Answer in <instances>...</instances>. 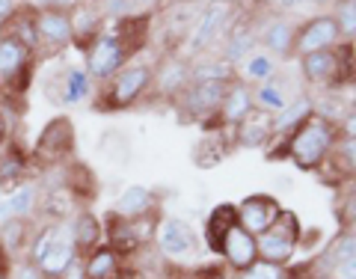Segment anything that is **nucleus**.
<instances>
[{"instance_id":"nucleus-1","label":"nucleus","mask_w":356,"mask_h":279,"mask_svg":"<svg viewBox=\"0 0 356 279\" xmlns=\"http://www.w3.org/2000/svg\"><path fill=\"white\" fill-rule=\"evenodd\" d=\"M146 42H149V15L116 18L113 24L102 30V36L89 45L83 69L89 72L92 81L107 83L116 72H122L137 57Z\"/></svg>"},{"instance_id":"nucleus-2","label":"nucleus","mask_w":356,"mask_h":279,"mask_svg":"<svg viewBox=\"0 0 356 279\" xmlns=\"http://www.w3.org/2000/svg\"><path fill=\"white\" fill-rule=\"evenodd\" d=\"M336 140H339V125H332V122L321 116H312L288 137V158L306 173L321 170V164L330 158Z\"/></svg>"},{"instance_id":"nucleus-3","label":"nucleus","mask_w":356,"mask_h":279,"mask_svg":"<svg viewBox=\"0 0 356 279\" xmlns=\"http://www.w3.org/2000/svg\"><path fill=\"white\" fill-rule=\"evenodd\" d=\"M154 83V69L149 63H128L95 93L98 110H125L134 107Z\"/></svg>"},{"instance_id":"nucleus-4","label":"nucleus","mask_w":356,"mask_h":279,"mask_svg":"<svg viewBox=\"0 0 356 279\" xmlns=\"http://www.w3.org/2000/svg\"><path fill=\"white\" fill-rule=\"evenodd\" d=\"M238 18V3L235 0H208L199 13L193 30L187 33V45H184V54H199L211 48L217 39L226 36V30L232 27V21Z\"/></svg>"},{"instance_id":"nucleus-5","label":"nucleus","mask_w":356,"mask_h":279,"mask_svg":"<svg viewBox=\"0 0 356 279\" xmlns=\"http://www.w3.org/2000/svg\"><path fill=\"white\" fill-rule=\"evenodd\" d=\"M33 51L27 45H21L15 36L0 33V83L6 86V93L18 98L30 89L33 77Z\"/></svg>"},{"instance_id":"nucleus-6","label":"nucleus","mask_w":356,"mask_h":279,"mask_svg":"<svg viewBox=\"0 0 356 279\" xmlns=\"http://www.w3.org/2000/svg\"><path fill=\"white\" fill-rule=\"evenodd\" d=\"M255 241H259V259L285 267L294 259V250H297V241H300V220L291 214V211H282L280 220H276L267 232L255 235Z\"/></svg>"},{"instance_id":"nucleus-7","label":"nucleus","mask_w":356,"mask_h":279,"mask_svg":"<svg viewBox=\"0 0 356 279\" xmlns=\"http://www.w3.org/2000/svg\"><path fill=\"white\" fill-rule=\"evenodd\" d=\"M158 250L163 259L170 262H193L196 253H199V238L196 232L187 226L184 220H175V217H166L158 223Z\"/></svg>"},{"instance_id":"nucleus-8","label":"nucleus","mask_w":356,"mask_h":279,"mask_svg":"<svg viewBox=\"0 0 356 279\" xmlns=\"http://www.w3.org/2000/svg\"><path fill=\"white\" fill-rule=\"evenodd\" d=\"M74 152V125L69 116H54L48 125L42 128L33 158H39L42 164H63L65 158H72Z\"/></svg>"},{"instance_id":"nucleus-9","label":"nucleus","mask_w":356,"mask_h":279,"mask_svg":"<svg viewBox=\"0 0 356 279\" xmlns=\"http://www.w3.org/2000/svg\"><path fill=\"white\" fill-rule=\"evenodd\" d=\"M36 30H39V54L42 57H48V54H60L63 48L74 45L72 13H63V9L39 6Z\"/></svg>"},{"instance_id":"nucleus-10","label":"nucleus","mask_w":356,"mask_h":279,"mask_svg":"<svg viewBox=\"0 0 356 279\" xmlns=\"http://www.w3.org/2000/svg\"><path fill=\"white\" fill-rule=\"evenodd\" d=\"M339 39H341V33H339L336 18L332 15H315L297 30L294 51L300 54V57H306V54H318V51H330V48H336L339 45Z\"/></svg>"},{"instance_id":"nucleus-11","label":"nucleus","mask_w":356,"mask_h":279,"mask_svg":"<svg viewBox=\"0 0 356 279\" xmlns=\"http://www.w3.org/2000/svg\"><path fill=\"white\" fill-rule=\"evenodd\" d=\"M235 214H238V226L252 232V235H261L273 226L276 220L282 214V205L276 202L273 196L267 193H255V196H247L241 205H235Z\"/></svg>"},{"instance_id":"nucleus-12","label":"nucleus","mask_w":356,"mask_h":279,"mask_svg":"<svg viewBox=\"0 0 356 279\" xmlns=\"http://www.w3.org/2000/svg\"><path fill=\"white\" fill-rule=\"evenodd\" d=\"M81 259V250H77V244L72 238V229H69V220L57 223V235H54V244L48 247V253L39 259V271L44 276H63L69 267Z\"/></svg>"},{"instance_id":"nucleus-13","label":"nucleus","mask_w":356,"mask_h":279,"mask_svg":"<svg viewBox=\"0 0 356 279\" xmlns=\"http://www.w3.org/2000/svg\"><path fill=\"white\" fill-rule=\"evenodd\" d=\"M95 81L89 77V72L83 65H69V69H63V74L57 81L51 83V98L54 102H60L65 107H74V104H83L89 98L95 95Z\"/></svg>"},{"instance_id":"nucleus-14","label":"nucleus","mask_w":356,"mask_h":279,"mask_svg":"<svg viewBox=\"0 0 356 279\" xmlns=\"http://www.w3.org/2000/svg\"><path fill=\"white\" fill-rule=\"evenodd\" d=\"M226 89H229V83H220V81H193L178 98L184 102L187 113H193V119L205 122L211 113H217L220 110Z\"/></svg>"},{"instance_id":"nucleus-15","label":"nucleus","mask_w":356,"mask_h":279,"mask_svg":"<svg viewBox=\"0 0 356 279\" xmlns=\"http://www.w3.org/2000/svg\"><path fill=\"white\" fill-rule=\"evenodd\" d=\"M220 255L229 262V267H235V271H247L250 264L259 262V241H255L252 232L241 229L238 223L226 232V238H222V247H220Z\"/></svg>"},{"instance_id":"nucleus-16","label":"nucleus","mask_w":356,"mask_h":279,"mask_svg":"<svg viewBox=\"0 0 356 279\" xmlns=\"http://www.w3.org/2000/svg\"><path fill=\"white\" fill-rule=\"evenodd\" d=\"M300 63H303L300 65V69H303V77L315 86H336L344 77V65H341V57L336 54V48L306 54V57H300Z\"/></svg>"},{"instance_id":"nucleus-17","label":"nucleus","mask_w":356,"mask_h":279,"mask_svg":"<svg viewBox=\"0 0 356 279\" xmlns=\"http://www.w3.org/2000/svg\"><path fill=\"white\" fill-rule=\"evenodd\" d=\"M259 36V48H264L267 54H273L276 60L291 57L294 54V39H297V27L282 15H273L264 21V27L255 33Z\"/></svg>"},{"instance_id":"nucleus-18","label":"nucleus","mask_w":356,"mask_h":279,"mask_svg":"<svg viewBox=\"0 0 356 279\" xmlns=\"http://www.w3.org/2000/svg\"><path fill=\"white\" fill-rule=\"evenodd\" d=\"M191 83H193L191 63H187L181 54L166 57L158 69H154V89H158L161 95H166V98H178Z\"/></svg>"},{"instance_id":"nucleus-19","label":"nucleus","mask_w":356,"mask_h":279,"mask_svg":"<svg viewBox=\"0 0 356 279\" xmlns=\"http://www.w3.org/2000/svg\"><path fill=\"white\" fill-rule=\"evenodd\" d=\"M259 48V36H255V30L250 27V18L238 15L232 21V27L226 30V36H222V48H220V57L229 60L232 65H238L247 54H252Z\"/></svg>"},{"instance_id":"nucleus-20","label":"nucleus","mask_w":356,"mask_h":279,"mask_svg":"<svg viewBox=\"0 0 356 279\" xmlns=\"http://www.w3.org/2000/svg\"><path fill=\"white\" fill-rule=\"evenodd\" d=\"M252 110H255V104H252V89H250V83L232 81L229 89H226V95H222V104L217 110V116H220L222 125L238 128L241 122L252 113Z\"/></svg>"},{"instance_id":"nucleus-21","label":"nucleus","mask_w":356,"mask_h":279,"mask_svg":"<svg viewBox=\"0 0 356 279\" xmlns=\"http://www.w3.org/2000/svg\"><path fill=\"white\" fill-rule=\"evenodd\" d=\"M294 93H291V83L285 81V77L280 74H273L270 81H264L259 83V89H252V104L255 110H261V113L267 116H276V113H282V110L294 102Z\"/></svg>"},{"instance_id":"nucleus-22","label":"nucleus","mask_w":356,"mask_h":279,"mask_svg":"<svg viewBox=\"0 0 356 279\" xmlns=\"http://www.w3.org/2000/svg\"><path fill=\"white\" fill-rule=\"evenodd\" d=\"M39 214V184L36 182H24L6 191V199H3V214H0V223L3 220H33Z\"/></svg>"},{"instance_id":"nucleus-23","label":"nucleus","mask_w":356,"mask_h":279,"mask_svg":"<svg viewBox=\"0 0 356 279\" xmlns=\"http://www.w3.org/2000/svg\"><path fill=\"white\" fill-rule=\"evenodd\" d=\"M30 158L21 152L18 143H9V146L0 152V187L3 191H13V187L30 182Z\"/></svg>"},{"instance_id":"nucleus-24","label":"nucleus","mask_w":356,"mask_h":279,"mask_svg":"<svg viewBox=\"0 0 356 279\" xmlns=\"http://www.w3.org/2000/svg\"><path fill=\"white\" fill-rule=\"evenodd\" d=\"M72 24H74V45L81 51H89V45L102 36V30L107 27V18L98 13L95 3H83L72 13Z\"/></svg>"},{"instance_id":"nucleus-25","label":"nucleus","mask_w":356,"mask_h":279,"mask_svg":"<svg viewBox=\"0 0 356 279\" xmlns=\"http://www.w3.org/2000/svg\"><path fill=\"white\" fill-rule=\"evenodd\" d=\"M315 116V104L306 95H297L282 113L270 116V137H291V134L303 125L306 119Z\"/></svg>"},{"instance_id":"nucleus-26","label":"nucleus","mask_w":356,"mask_h":279,"mask_svg":"<svg viewBox=\"0 0 356 279\" xmlns=\"http://www.w3.org/2000/svg\"><path fill=\"white\" fill-rule=\"evenodd\" d=\"M86 279H119L122 273V253H116L110 244H98L83 259Z\"/></svg>"},{"instance_id":"nucleus-27","label":"nucleus","mask_w":356,"mask_h":279,"mask_svg":"<svg viewBox=\"0 0 356 279\" xmlns=\"http://www.w3.org/2000/svg\"><path fill=\"white\" fill-rule=\"evenodd\" d=\"M235 72H238V81H243V83H264L280 72V60H276L273 54H267L264 48H255L235 65Z\"/></svg>"},{"instance_id":"nucleus-28","label":"nucleus","mask_w":356,"mask_h":279,"mask_svg":"<svg viewBox=\"0 0 356 279\" xmlns=\"http://www.w3.org/2000/svg\"><path fill=\"white\" fill-rule=\"evenodd\" d=\"M30 238H33V220H3L0 223V247L9 255L13 262H18L21 255H27L30 247Z\"/></svg>"},{"instance_id":"nucleus-29","label":"nucleus","mask_w":356,"mask_h":279,"mask_svg":"<svg viewBox=\"0 0 356 279\" xmlns=\"http://www.w3.org/2000/svg\"><path fill=\"white\" fill-rule=\"evenodd\" d=\"M154 205H158V199L149 187L143 184H131L125 187V193L116 199V214L125 217V220H137V217H146V214H154Z\"/></svg>"},{"instance_id":"nucleus-30","label":"nucleus","mask_w":356,"mask_h":279,"mask_svg":"<svg viewBox=\"0 0 356 279\" xmlns=\"http://www.w3.org/2000/svg\"><path fill=\"white\" fill-rule=\"evenodd\" d=\"M69 229H72V238H74V244H77V250L81 253L95 250L98 244H102V238H104V226L95 220L92 211H86V208H81L69 220Z\"/></svg>"},{"instance_id":"nucleus-31","label":"nucleus","mask_w":356,"mask_h":279,"mask_svg":"<svg viewBox=\"0 0 356 279\" xmlns=\"http://www.w3.org/2000/svg\"><path fill=\"white\" fill-rule=\"evenodd\" d=\"M238 131V146L243 149H261L270 143V116L261 113V110H252V113L235 128Z\"/></svg>"},{"instance_id":"nucleus-32","label":"nucleus","mask_w":356,"mask_h":279,"mask_svg":"<svg viewBox=\"0 0 356 279\" xmlns=\"http://www.w3.org/2000/svg\"><path fill=\"white\" fill-rule=\"evenodd\" d=\"M235 223H238L235 205H217L214 208V214H211L208 223H205V241H208V247L214 253H220L222 238H226V232L235 226Z\"/></svg>"},{"instance_id":"nucleus-33","label":"nucleus","mask_w":356,"mask_h":279,"mask_svg":"<svg viewBox=\"0 0 356 279\" xmlns=\"http://www.w3.org/2000/svg\"><path fill=\"white\" fill-rule=\"evenodd\" d=\"M348 259H356V232H341V235L332 241L324 253H321L318 267H321V273L330 276L332 267L341 264V262H348Z\"/></svg>"},{"instance_id":"nucleus-34","label":"nucleus","mask_w":356,"mask_h":279,"mask_svg":"<svg viewBox=\"0 0 356 279\" xmlns=\"http://www.w3.org/2000/svg\"><path fill=\"white\" fill-rule=\"evenodd\" d=\"M191 77L193 81H220V83H232V81H238V72H235V65H232L229 60H196L191 63Z\"/></svg>"},{"instance_id":"nucleus-35","label":"nucleus","mask_w":356,"mask_h":279,"mask_svg":"<svg viewBox=\"0 0 356 279\" xmlns=\"http://www.w3.org/2000/svg\"><path fill=\"white\" fill-rule=\"evenodd\" d=\"M330 154H336V158H327L324 164L336 166V175H356V137H339Z\"/></svg>"},{"instance_id":"nucleus-36","label":"nucleus","mask_w":356,"mask_h":279,"mask_svg":"<svg viewBox=\"0 0 356 279\" xmlns=\"http://www.w3.org/2000/svg\"><path fill=\"white\" fill-rule=\"evenodd\" d=\"M332 18H336L339 33L344 39H356V0H336Z\"/></svg>"},{"instance_id":"nucleus-37","label":"nucleus","mask_w":356,"mask_h":279,"mask_svg":"<svg viewBox=\"0 0 356 279\" xmlns=\"http://www.w3.org/2000/svg\"><path fill=\"white\" fill-rule=\"evenodd\" d=\"M238 279H285V267L282 264H273V262H264L259 259L255 264H250L247 271H241Z\"/></svg>"},{"instance_id":"nucleus-38","label":"nucleus","mask_w":356,"mask_h":279,"mask_svg":"<svg viewBox=\"0 0 356 279\" xmlns=\"http://www.w3.org/2000/svg\"><path fill=\"white\" fill-rule=\"evenodd\" d=\"M222 154H226V149L220 146V140L208 137V140H202V146L196 149V166H217L222 161Z\"/></svg>"},{"instance_id":"nucleus-39","label":"nucleus","mask_w":356,"mask_h":279,"mask_svg":"<svg viewBox=\"0 0 356 279\" xmlns=\"http://www.w3.org/2000/svg\"><path fill=\"white\" fill-rule=\"evenodd\" d=\"M95 6H98V13H102L104 18H125V15H131V9H134L131 0H95Z\"/></svg>"},{"instance_id":"nucleus-40","label":"nucleus","mask_w":356,"mask_h":279,"mask_svg":"<svg viewBox=\"0 0 356 279\" xmlns=\"http://www.w3.org/2000/svg\"><path fill=\"white\" fill-rule=\"evenodd\" d=\"M9 279H44V273L33 262L18 259V262H13V267H9Z\"/></svg>"},{"instance_id":"nucleus-41","label":"nucleus","mask_w":356,"mask_h":279,"mask_svg":"<svg viewBox=\"0 0 356 279\" xmlns=\"http://www.w3.org/2000/svg\"><path fill=\"white\" fill-rule=\"evenodd\" d=\"M330 279H356V259H348L330 271Z\"/></svg>"},{"instance_id":"nucleus-42","label":"nucleus","mask_w":356,"mask_h":279,"mask_svg":"<svg viewBox=\"0 0 356 279\" xmlns=\"http://www.w3.org/2000/svg\"><path fill=\"white\" fill-rule=\"evenodd\" d=\"M86 0H39V6H48V9H63V13H74L77 6H83Z\"/></svg>"},{"instance_id":"nucleus-43","label":"nucleus","mask_w":356,"mask_h":279,"mask_svg":"<svg viewBox=\"0 0 356 279\" xmlns=\"http://www.w3.org/2000/svg\"><path fill=\"white\" fill-rule=\"evenodd\" d=\"M339 131L344 134V137H356V107H350L348 116L339 122Z\"/></svg>"},{"instance_id":"nucleus-44","label":"nucleus","mask_w":356,"mask_h":279,"mask_svg":"<svg viewBox=\"0 0 356 279\" xmlns=\"http://www.w3.org/2000/svg\"><path fill=\"white\" fill-rule=\"evenodd\" d=\"M63 279H86V273H83V259H77L69 271L63 273Z\"/></svg>"},{"instance_id":"nucleus-45","label":"nucleus","mask_w":356,"mask_h":279,"mask_svg":"<svg viewBox=\"0 0 356 279\" xmlns=\"http://www.w3.org/2000/svg\"><path fill=\"white\" fill-rule=\"evenodd\" d=\"M18 3H21V0H0V24H3V21L15 13Z\"/></svg>"},{"instance_id":"nucleus-46","label":"nucleus","mask_w":356,"mask_h":279,"mask_svg":"<svg viewBox=\"0 0 356 279\" xmlns=\"http://www.w3.org/2000/svg\"><path fill=\"white\" fill-rule=\"evenodd\" d=\"M6 137H9V119L3 116V110H0V146L6 143Z\"/></svg>"},{"instance_id":"nucleus-47","label":"nucleus","mask_w":356,"mask_h":279,"mask_svg":"<svg viewBox=\"0 0 356 279\" xmlns=\"http://www.w3.org/2000/svg\"><path fill=\"white\" fill-rule=\"evenodd\" d=\"M13 102H15V98L6 93V86H3V83H0V110H3L6 104H13Z\"/></svg>"},{"instance_id":"nucleus-48","label":"nucleus","mask_w":356,"mask_h":279,"mask_svg":"<svg viewBox=\"0 0 356 279\" xmlns=\"http://www.w3.org/2000/svg\"><path fill=\"white\" fill-rule=\"evenodd\" d=\"M134 6H149V3H158V0H131Z\"/></svg>"},{"instance_id":"nucleus-49","label":"nucleus","mask_w":356,"mask_h":279,"mask_svg":"<svg viewBox=\"0 0 356 279\" xmlns=\"http://www.w3.org/2000/svg\"><path fill=\"white\" fill-rule=\"evenodd\" d=\"M3 199H6V191L0 187V214H3Z\"/></svg>"},{"instance_id":"nucleus-50","label":"nucleus","mask_w":356,"mask_h":279,"mask_svg":"<svg viewBox=\"0 0 356 279\" xmlns=\"http://www.w3.org/2000/svg\"><path fill=\"white\" fill-rule=\"evenodd\" d=\"M264 3H270V6H282L285 0H264Z\"/></svg>"},{"instance_id":"nucleus-51","label":"nucleus","mask_w":356,"mask_h":279,"mask_svg":"<svg viewBox=\"0 0 356 279\" xmlns=\"http://www.w3.org/2000/svg\"><path fill=\"white\" fill-rule=\"evenodd\" d=\"M306 3H315L318 6V3H327V0H306Z\"/></svg>"},{"instance_id":"nucleus-52","label":"nucleus","mask_w":356,"mask_h":279,"mask_svg":"<svg viewBox=\"0 0 356 279\" xmlns=\"http://www.w3.org/2000/svg\"><path fill=\"white\" fill-rule=\"evenodd\" d=\"M24 3H39V0H24Z\"/></svg>"},{"instance_id":"nucleus-53","label":"nucleus","mask_w":356,"mask_h":279,"mask_svg":"<svg viewBox=\"0 0 356 279\" xmlns=\"http://www.w3.org/2000/svg\"><path fill=\"white\" fill-rule=\"evenodd\" d=\"M44 279H63V276H44Z\"/></svg>"},{"instance_id":"nucleus-54","label":"nucleus","mask_w":356,"mask_h":279,"mask_svg":"<svg viewBox=\"0 0 356 279\" xmlns=\"http://www.w3.org/2000/svg\"><path fill=\"white\" fill-rule=\"evenodd\" d=\"M353 211H356V196H353Z\"/></svg>"}]
</instances>
